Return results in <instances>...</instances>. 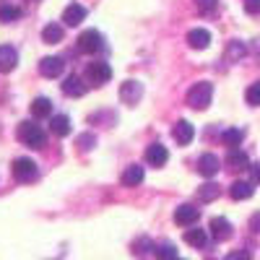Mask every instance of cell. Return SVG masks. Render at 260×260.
Returning <instances> with one entry per match:
<instances>
[{
	"label": "cell",
	"instance_id": "cell-1",
	"mask_svg": "<svg viewBox=\"0 0 260 260\" xmlns=\"http://www.w3.org/2000/svg\"><path fill=\"white\" fill-rule=\"evenodd\" d=\"M211 99H213V86H211L208 81H201V83H195L192 89L187 91V104L192 107V110H198V112L208 110Z\"/></svg>",
	"mask_w": 260,
	"mask_h": 260
},
{
	"label": "cell",
	"instance_id": "cell-2",
	"mask_svg": "<svg viewBox=\"0 0 260 260\" xmlns=\"http://www.w3.org/2000/svg\"><path fill=\"white\" fill-rule=\"evenodd\" d=\"M18 141L29 146V148H42L45 146V133H42V127L31 120H24L18 125Z\"/></svg>",
	"mask_w": 260,
	"mask_h": 260
},
{
	"label": "cell",
	"instance_id": "cell-3",
	"mask_svg": "<svg viewBox=\"0 0 260 260\" xmlns=\"http://www.w3.org/2000/svg\"><path fill=\"white\" fill-rule=\"evenodd\" d=\"M11 169H13V177H16L18 182H31V180H37V164H34L31 159H26V156H18Z\"/></svg>",
	"mask_w": 260,
	"mask_h": 260
},
{
	"label": "cell",
	"instance_id": "cell-4",
	"mask_svg": "<svg viewBox=\"0 0 260 260\" xmlns=\"http://www.w3.org/2000/svg\"><path fill=\"white\" fill-rule=\"evenodd\" d=\"M86 78H89L94 86H102V83H107V81L112 78V68L107 62L96 60V62H91L89 68H86Z\"/></svg>",
	"mask_w": 260,
	"mask_h": 260
},
{
	"label": "cell",
	"instance_id": "cell-5",
	"mask_svg": "<svg viewBox=\"0 0 260 260\" xmlns=\"http://www.w3.org/2000/svg\"><path fill=\"white\" fill-rule=\"evenodd\" d=\"M198 219H201V208L198 206L182 203L175 211V224H180V226H192V224H198Z\"/></svg>",
	"mask_w": 260,
	"mask_h": 260
},
{
	"label": "cell",
	"instance_id": "cell-6",
	"mask_svg": "<svg viewBox=\"0 0 260 260\" xmlns=\"http://www.w3.org/2000/svg\"><path fill=\"white\" fill-rule=\"evenodd\" d=\"M141 96H143V86H141L138 81H125V83L120 86V99H122L127 107H136V104L141 102Z\"/></svg>",
	"mask_w": 260,
	"mask_h": 260
},
{
	"label": "cell",
	"instance_id": "cell-7",
	"mask_svg": "<svg viewBox=\"0 0 260 260\" xmlns=\"http://www.w3.org/2000/svg\"><path fill=\"white\" fill-rule=\"evenodd\" d=\"M78 50L81 52H96V50H102V34L96 29H86L78 37Z\"/></svg>",
	"mask_w": 260,
	"mask_h": 260
},
{
	"label": "cell",
	"instance_id": "cell-8",
	"mask_svg": "<svg viewBox=\"0 0 260 260\" xmlns=\"http://www.w3.org/2000/svg\"><path fill=\"white\" fill-rule=\"evenodd\" d=\"M146 161H148L151 167H164V164L169 161V151H167V146H161V143H151V146L146 148Z\"/></svg>",
	"mask_w": 260,
	"mask_h": 260
},
{
	"label": "cell",
	"instance_id": "cell-9",
	"mask_svg": "<svg viewBox=\"0 0 260 260\" xmlns=\"http://www.w3.org/2000/svg\"><path fill=\"white\" fill-rule=\"evenodd\" d=\"M65 68V62L62 57H42L39 60V73L45 76V78H57Z\"/></svg>",
	"mask_w": 260,
	"mask_h": 260
},
{
	"label": "cell",
	"instance_id": "cell-10",
	"mask_svg": "<svg viewBox=\"0 0 260 260\" xmlns=\"http://www.w3.org/2000/svg\"><path fill=\"white\" fill-rule=\"evenodd\" d=\"M172 138L177 141V146H187V143L195 138V127H192L187 120H180L175 127H172Z\"/></svg>",
	"mask_w": 260,
	"mask_h": 260
},
{
	"label": "cell",
	"instance_id": "cell-11",
	"mask_svg": "<svg viewBox=\"0 0 260 260\" xmlns=\"http://www.w3.org/2000/svg\"><path fill=\"white\" fill-rule=\"evenodd\" d=\"M187 45L192 50H206L211 45V31L208 29H190L187 31Z\"/></svg>",
	"mask_w": 260,
	"mask_h": 260
},
{
	"label": "cell",
	"instance_id": "cell-12",
	"mask_svg": "<svg viewBox=\"0 0 260 260\" xmlns=\"http://www.w3.org/2000/svg\"><path fill=\"white\" fill-rule=\"evenodd\" d=\"M219 167H221V161H219V156H213V154H203V156L198 159V172H201L203 177L219 175Z\"/></svg>",
	"mask_w": 260,
	"mask_h": 260
},
{
	"label": "cell",
	"instance_id": "cell-13",
	"mask_svg": "<svg viewBox=\"0 0 260 260\" xmlns=\"http://www.w3.org/2000/svg\"><path fill=\"white\" fill-rule=\"evenodd\" d=\"M211 234H213V240L224 242V240L232 237V224L224 219V216H216V219H211Z\"/></svg>",
	"mask_w": 260,
	"mask_h": 260
},
{
	"label": "cell",
	"instance_id": "cell-14",
	"mask_svg": "<svg viewBox=\"0 0 260 260\" xmlns=\"http://www.w3.org/2000/svg\"><path fill=\"white\" fill-rule=\"evenodd\" d=\"M83 18H86V8H83V6H78V3H71L68 8L62 11V21H65V26H78Z\"/></svg>",
	"mask_w": 260,
	"mask_h": 260
},
{
	"label": "cell",
	"instance_id": "cell-15",
	"mask_svg": "<svg viewBox=\"0 0 260 260\" xmlns=\"http://www.w3.org/2000/svg\"><path fill=\"white\" fill-rule=\"evenodd\" d=\"M143 177H146L143 167H141V164H130V167L125 169V175H122V185H125V187H138V185L143 182Z\"/></svg>",
	"mask_w": 260,
	"mask_h": 260
},
{
	"label": "cell",
	"instance_id": "cell-16",
	"mask_svg": "<svg viewBox=\"0 0 260 260\" xmlns=\"http://www.w3.org/2000/svg\"><path fill=\"white\" fill-rule=\"evenodd\" d=\"M16 65H18V52L11 45H3V47H0V71L8 73V71L16 68Z\"/></svg>",
	"mask_w": 260,
	"mask_h": 260
},
{
	"label": "cell",
	"instance_id": "cell-17",
	"mask_svg": "<svg viewBox=\"0 0 260 260\" xmlns=\"http://www.w3.org/2000/svg\"><path fill=\"white\" fill-rule=\"evenodd\" d=\"M62 94L65 96H83L86 94V83L78 76H68L65 83H62Z\"/></svg>",
	"mask_w": 260,
	"mask_h": 260
},
{
	"label": "cell",
	"instance_id": "cell-18",
	"mask_svg": "<svg viewBox=\"0 0 260 260\" xmlns=\"http://www.w3.org/2000/svg\"><path fill=\"white\" fill-rule=\"evenodd\" d=\"M252 192H255V187L250 182H245V180H237L229 187V195H232L234 201H247V198H252Z\"/></svg>",
	"mask_w": 260,
	"mask_h": 260
},
{
	"label": "cell",
	"instance_id": "cell-19",
	"mask_svg": "<svg viewBox=\"0 0 260 260\" xmlns=\"http://www.w3.org/2000/svg\"><path fill=\"white\" fill-rule=\"evenodd\" d=\"M226 164L232 167V169H247L250 167V159H247V154L245 151H240V148H229V154H226Z\"/></svg>",
	"mask_w": 260,
	"mask_h": 260
},
{
	"label": "cell",
	"instance_id": "cell-20",
	"mask_svg": "<svg viewBox=\"0 0 260 260\" xmlns=\"http://www.w3.org/2000/svg\"><path fill=\"white\" fill-rule=\"evenodd\" d=\"M31 115L34 117H52V102L47 96H37L31 102Z\"/></svg>",
	"mask_w": 260,
	"mask_h": 260
},
{
	"label": "cell",
	"instance_id": "cell-21",
	"mask_svg": "<svg viewBox=\"0 0 260 260\" xmlns=\"http://www.w3.org/2000/svg\"><path fill=\"white\" fill-rule=\"evenodd\" d=\"M50 127H52V133H55V136L65 138V136L71 133V117H68V115H52Z\"/></svg>",
	"mask_w": 260,
	"mask_h": 260
},
{
	"label": "cell",
	"instance_id": "cell-22",
	"mask_svg": "<svg viewBox=\"0 0 260 260\" xmlns=\"http://www.w3.org/2000/svg\"><path fill=\"white\" fill-rule=\"evenodd\" d=\"M42 39H45V45H60L62 42V26L60 24H47L42 29Z\"/></svg>",
	"mask_w": 260,
	"mask_h": 260
},
{
	"label": "cell",
	"instance_id": "cell-23",
	"mask_svg": "<svg viewBox=\"0 0 260 260\" xmlns=\"http://www.w3.org/2000/svg\"><path fill=\"white\" fill-rule=\"evenodd\" d=\"M219 195H221V187L213 185V182H206V185L198 187V201H201V203H211V201L219 198Z\"/></svg>",
	"mask_w": 260,
	"mask_h": 260
},
{
	"label": "cell",
	"instance_id": "cell-24",
	"mask_svg": "<svg viewBox=\"0 0 260 260\" xmlns=\"http://www.w3.org/2000/svg\"><path fill=\"white\" fill-rule=\"evenodd\" d=\"M221 141H224L229 148H237V146L245 141V130H242V127H229V130H224V133H221Z\"/></svg>",
	"mask_w": 260,
	"mask_h": 260
},
{
	"label": "cell",
	"instance_id": "cell-25",
	"mask_svg": "<svg viewBox=\"0 0 260 260\" xmlns=\"http://www.w3.org/2000/svg\"><path fill=\"white\" fill-rule=\"evenodd\" d=\"M206 240H208V234H206V229H187L185 232V242L190 245V247H203L206 245Z\"/></svg>",
	"mask_w": 260,
	"mask_h": 260
},
{
	"label": "cell",
	"instance_id": "cell-26",
	"mask_svg": "<svg viewBox=\"0 0 260 260\" xmlns=\"http://www.w3.org/2000/svg\"><path fill=\"white\" fill-rule=\"evenodd\" d=\"M154 257L156 260H177V247L175 245H159V247H154Z\"/></svg>",
	"mask_w": 260,
	"mask_h": 260
},
{
	"label": "cell",
	"instance_id": "cell-27",
	"mask_svg": "<svg viewBox=\"0 0 260 260\" xmlns=\"http://www.w3.org/2000/svg\"><path fill=\"white\" fill-rule=\"evenodd\" d=\"M21 18V8H16V6H0V21L3 24H11V21H18Z\"/></svg>",
	"mask_w": 260,
	"mask_h": 260
},
{
	"label": "cell",
	"instance_id": "cell-28",
	"mask_svg": "<svg viewBox=\"0 0 260 260\" xmlns=\"http://www.w3.org/2000/svg\"><path fill=\"white\" fill-rule=\"evenodd\" d=\"M151 250H154V245H151V242L146 240V237H141V240L133 245V252H136L138 257H148V255H154Z\"/></svg>",
	"mask_w": 260,
	"mask_h": 260
},
{
	"label": "cell",
	"instance_id": "cell-29",
	"mask_svg": "<svg viewBox=\"0 0 260 260\" xmlns=\"http://www.w3.org/2000/svg\"><path fill=\"white\" fill-rule=\"evenodd\" d=\"M245 99H247V104H250V107H260V81L250 86L247 94H245Z\"/></svg>",
	"mask_w": 260,
	"mask_h": 260
},
{
	"label": "cell",
	"instance_id": "cell-30",
	"mask_svg": "<svg viewBox=\"0 0 260 260\" xmlns=\"http://www.w3.org/2000/svg\"><path fill=\"white\" fill-rule=\"evenodd\" d=\"M229 60H237V57H242L245 55V45H242V42H232V45H229Z\"/></svg>",
	"mask_w": 260,
	"mask_h": 260
},
{
	"label": "cell",
	"instance_id": "cell-31",
	"mask_svg": "<svg viewBox=\"0 0 260 260\" xmlns=\"http://www.w3.org/2000/svg\"><path fill=\"white\" fill-rule=\"evenodd\" d=\"M245 11L250 16H257L260 13V0H245Z\"/></svg>",
	"mask_w": 260,
	"mask_h": 260
},
{
	"label": "cell",
	"instance_id": "cell-32",
	"mask_svg": "<svg viewBox=\"0 0 260 260\" xmlns=\"http://www.w3.org/2000/svg\"><path fill=\"white\" fill-rule=\"evenodd\" d=\"M226 260H252V257H250L247 250H234V252L226 255Z\"/></svg>",
	"mask_w": 260,
	"mask_h": 260
},
{
	"label": "cell",
	"instance_id": "cell-33",
	"mask_svg": "<svg viewBox=\"0 0 260 260\" xmlns=\"http://www.w3.org/2000/svg\"><path fill=\"white\" fill-rule=\"evenodd\" d=\"M198 3V8H203V11H213L216 6H219V0H195Z\"/></svg>",
	"mask_w": 260,
	"mask_h": 260
},
{
	"label": "cell",
	"instance_id": "cell-34",
	"mask_svg": "<svg viewBox=\"0 0 260 260\" xmlns=\"http://www.w3.org/2000/svg\"><path fill=\"white\" fill-rule=\"evenodd\" d=\"M250 226H252V232H257V234H260V213H255L252 219H250Z\"/></svg>",
	"mask_w": 260,
	"mask_h": 260
},
{
	"label": "cell",
	"instance_id": "cell-35",
	"mask_svg": "<svg viewBox=\"0 0 260 260\" xmlns=\"http://www.w3.org/2000/svg\"><path fill=\"white\" fill-rule=\"evenodd\" d=\"M252 177H255V182H260V161L252 164Z\"/></svg>",
	"mask_w": 260,
	"mask_h": 260
},
{
	"label": "cell",
	"instance_id": "cell-36",
	"mask_svg": "<svg viewBox=\"0 0 260 260\" xmlns=\"http://www.w3.org/2000/svg\"><path fill=\"white\" fill-rule=\"evenodd\" d=\"M91 141H94V138H91V136H83V138H81V141H78V143H81V146H83V148H89V146H91Z\"/></svg>",
	"mask_w": 260,
	"mask_h": 260
},
{
	"label": "cell",
	"instance_id": "cell-37",
	"mask_svg": "<svg viewBox=\"0 0 260 260\" xmlns=\"http://www.w3.org/2000/svg\"><path fill=\"white\" fill-rule=\"evenodd\" d=\"M177 260H180V257H177Z\"/></svg>",
	"mask_w": 260,
	"mask_h": 260
}]
</instances>
